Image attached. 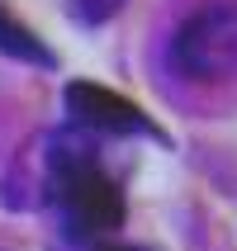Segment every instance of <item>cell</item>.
Wrapping results in <instances>:
<instances>
[{
	"instance_id": "cell-5",
	"label": "cell",
	"mask_w": 237,
	"mask_h": 251,
	"mask_svg": "<svg viewBox=\"0 0 237 251\" xmlns=\"http://www.w3.org/2000/svg\"><path fill=\"white\" fill-rule=\"evenodd\" d=\"M124 5L128 0H67V19L81 24V28H100V24H109Z\"/></svg>"
},
{
	"instance_id": "cell-2",
	"label": "cell",
	"mask_w": 237,
	"mask_h": 251,
	"mask_svg": "<svg viewBox=\"0 0 237 251\" xmlns=\"http://www.w3.org/2000/svg\"><path fill=\"white\" fill-rule=\"evenodd\" d=\"M171 71L185 81H228L237 76V5L213 0L195 10L171 38Z\"/></svg>"
},
{
	"instance_id": "cell-6",
	"label": "cell",
	"mask_w": 237,
	"mask_h": 251,
	"mask_svg": "<svg viewBox=\"0 0 237 251\" xmlns=\"http://www.w3.org/2000/svg\"><path fill=\"white\" fill-rule=\"evenodd\" d=\"M90 251H152V247H138V242H100Z\"/></svg>"
},
{
	"instance_id": "cell-3",
	"label": "cell",
	"mask_w": 237,
	"mask_h": 251,
	"mask_svg": "<svg viewBox=\"0 0 237 251\" xmlns=\"http://www.w3.org/2000/svg\"><path fill=\"white\" fill-rule=\"evenodd\" d=\"M62 104H67L71 128H81L90 138H152V142H166V133H161L133 100H124L119 90H109V85L71 81L67 90H62Z\"/></svg>"
},
{
	"instance_id": "cell-1",
	"label": "cell",
	"mask_w": 237,
	"mask_h": 251,
	"mask_svg": "<svg viewBox=\"0 0 237 251\" xmlns=\"http://www.w3.org/2000/svg\"><path fill=\"white\" fill-rule=\"evenodd\" d=\"M43 185L57 223L71 242H114V232L128 218L124 185L109 176L95 138L81 128H57L43 152Z\"/></svg>"
},
{
	"instance_id": "cell-4",
	"label": "cell",
	"mask_w": 237,
	"mask_h": 251,
	"mask_svg": "<svg viewBox=\"0 0 237 251\" xmlns=\"http://www.w3.org/2000/svg\"><path fill=\"white\" fill-rule=\"evenodd\" d=\"M0 52L14 57V62H28V67H43V71L57 67V52H53V48H48V43H43L28 24H19L5 5H0Z\"/></svg>"
}]
</instances>
